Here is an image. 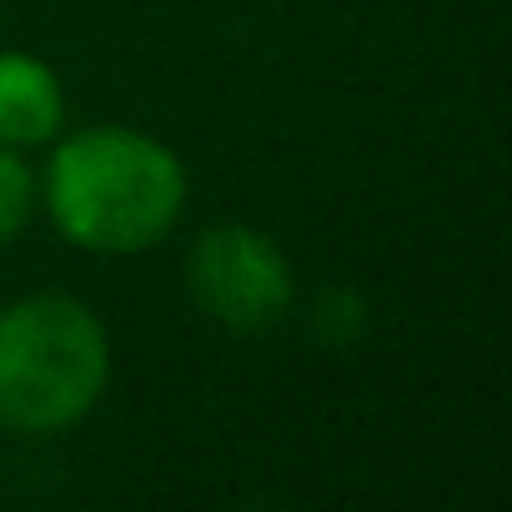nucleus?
<instances>
[{
	"label": "nucleus",
	"mask_w": 512,
	"mask_h": 512,
	"mask_svg": "<svg viewBox=\"0 0 512 512\" xmlns=\"http://www.w3.org/2000/svg\"><path fill=\"white\" fill-rule=\"evenodd\" d=\"M191 206V171L161 136L121 121L61 131L41 166V211L86 256H141Z\"/></svg>",
	"instance_id": "obj_1"
},
{
	"label": "nucleus",
	"mask_w": 512,
	"mask_h": 512,
	"mask_svg": "<svg viewBox=\"0 0 512 512\" xmlns=\"http://www.w3.org/2000/svg\"><path fill=\"white\" fill-rule=\"evenodd\" d=\"M111 327L71 292H31L0 307V432L61 437L111 392Z\"/></svg>",
	"instance_id": "obj_2"
},
{
	"label": "nucleus",
	"mask_w": 512,
	"mask_h": 512,
	"mask_svg": "<svg viewBox=\"0 0 512 512\" xmlns=\"http://www.w3.org/2000/svg\"><path fill=\"white\" fill-rule=\"evenodd\" d=\"M186 297L221 332H272L297 307L287 246L251 221H211L186 246Z\"/></svg>",
	"instance_id": "obj_3"
},
{
	"label": "nucleus",
	"mask_w": 512,
	"mask_h": 512,
	"mask_svg": "<svg viewBox=\"0 0 512 512\" xmlns=\"http://www.w3.org/2000/svg\"><path fill=\"white\" fill-rule=\"evenodd\" d=\"M66 111V81L46 56L0 46V146L46 151L66 131Z\"/></svg>",
	"instance_id": "obj_4"
},
{
	"label": "nucleus",
	"mask_w": 512,
	"mask_h": 512,
	"mask_svg": "<svg viewBox=\"0 0 512 512\" xmlns=\"http://www.w3.org/2000/svg\"><path fill=\"white\" fill-rule=\"evenodd\" d=\"M41 211V171L26 151L0 146V251L16 246Z\"/></svg>",
	"instance_id": "obj_5"
},
{
	"label": "nucleus",
	"mask_w": 512,
	"mask_h": 512,
	"mask_svg": "<svg viewBox=\"0 0 512 512\" xmlns=\"http://www.w3.org/2000/svg\"><path fill=\"white\" fill-rule=\"evenodd\" d=\"M312 332H317L327 347H352V342H362V332H367V297L352 292V287H327V292L317 297Z\"/></svg>",
	"instance_id": "obj_6"
}]
</instances>
